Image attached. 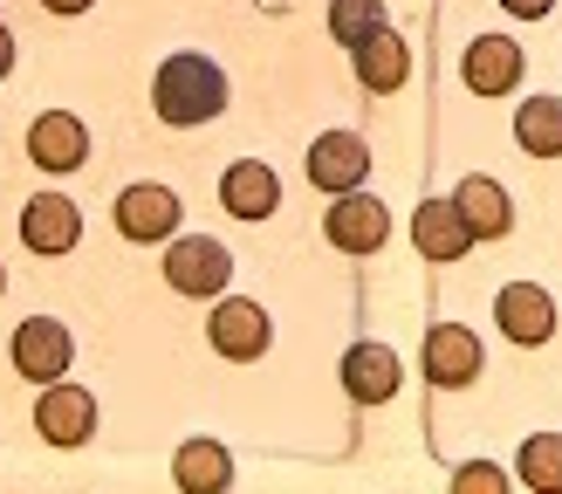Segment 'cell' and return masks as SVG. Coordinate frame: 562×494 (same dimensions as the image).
Segmentation results:
<instances>
[{
    "label": "cell",
    "instance_id": "1",
    "mask_svg": "<svg viewBox=\"0 0 562 494\" xmlns=\"http://www.w3.org/2000/svg\"><path fill=\"white\" fill-rule=\"evenodd\" d=\"M151 103H158V117L165 124H206V117H220L227 110V76H220V63L213 55H165V69H158V82H151Z\"/></svg>",
    "mask_w": 562,
    "mask_h": 494
},
{
    "label": "cell",
    "instance_id": "2",
    "mask_svg": "<svg viewBox=\"0 0 562 494\" xmlns=\"http://www.w3.org/2000/svg\"><path fill=\"white\" fill-rule=\"evenodd\" d=\"M165 282H172L179 295H213L220 302V289L234 282V255L213 234H186V240L165 247Z\"/></svg>",
    "mask_w": 562,
    "mask_h": 494
},
{
    "label": "cell",
    "instance_id": "3",
    "mask_svg": "<svg viewBox=\"0 0 562 494\" xmlns=\"http://www.w3.org/2000/svg\"><path fill=\"white\" fill-rule=\"evenodd\" d=\"M35 433L55 439V447H82V439L97 433V398L82 392V384H42V398H35Z\"/></svg>",
    "mask_w": 562,
    "mask_h": 494
},
{
    "label": "cell",
    "instance_id": "4",
    "mask_svg": "<svg viewBox=\"0 0 562 494\" xmlns=\"http://www.w3.org/2000/svg\"><path fill=\"white\" fill-rule=\"evenodd\" d=\"M69 357H76V344H69V329L55 323V316H27V323L14 329V371H21V378L55 384V378L69 371Z\"/></svg>",
    "mask_w": 562,
    "mask_h": 494
},
{
    "label": "cell",
    "instance_id": "5",
    "mask_svg": "<svg viewBox=\"0 0 562 494\" xmlns=\"http://www.w3.org/2000/svg\"><path fill=\"white\" fill-rule=\"evenodd\" d=\"M363 172H371V145H363L357 131H323L316 145H308V179L323 192H357Z\"/></svg>",
    "mask_w": 562,
    "mask_h": 494
},
{
    "label": "cell",
    "instance_id": "6",
    "mask_svg": "<svg viewBox=\"0 0 562 494\" xmlns=\"http://www.w3.org/2000/svg\"><path fill=\"white\" fill-rule=\"evenodd\" d=\"M117 234L124 240H172L179 234V192L172 186H124L117 192Z\"/></svg>",
    "mask_w": 562,
    "mask_h": 494
},
{
    "label": "cell",
    "instance_id": "7",
    "mask_svg": "<svg viewBox=\"0 0 562 494\" xmlns=\"http://www.w3.org/2000/svg\"><path fill=\"white\" fill-rule=\"evenodd\" d=\"M27 158H35L42 172H82V158H90V131H82L69 110H42V117L27 124Z\"/></svg>",
    "mask_w": 562,
    "mask_h": 494
},
{
    "label": "cell",
    "instance_id": "8",
    "mask_svg": "<svg viewBox=\"0 0 562 494\" xmlns=\"http://www.w3.org/2000/svg\"><path fill=\"white\" fill-rule=\"evenodd\" d=\"M206 337H213L220 357H234V364H255V357L268 350L274 329H268V310H261V302H240V295H234V302H220V310H213Z\"/></svg>",
    "mask_w": 562,
    "mask_h": 494
},
{
    "label": "cell",
    "instance_id": "9",
    "mask_svg": "<svg viewBox=\"0 0 562 494\" xmlns=\"http://www.w3.org/2000/svg\"><path fill=\"white\" fill-rule=\"evenodd\" d=\"M329 247H344V255H378L384 234H391V213L384 200H363V192H344V200L329 206Z\"/></svg>",
    "mask_w": 562,
    "mask_h": 494
},
{
    "label": "cell",
    "instance_id": "10",
    "mask_svg": "<svg viewBox=\"0 0 562 494\" xmlns=\"http://www.w3.org/2000/svg\"><path fill=\"white\" fill-rule=\"evenodd\" d=\"M21 240L35 247V255H69L82 240V213L63 200V192H35V200L21 206Z\"/></svg>",
    "mask_w": 562,
    "mask_h": 494
},
{
    "label": "cell",
    "instance_id": "11",
    "mask_svg": "<svg viewBox=\"0 0 562 494\" xmlns=\"http://www.w3.org/2000/svg\"><path fill=\"white\" fill-rule=\"evenodd\" d=\"M426 378L439 384V392H460V384L481 378V337L460 323H439L426 337Z\"/></svg>",
    "mask_w": 562,
    "mask_h": 494
},
{
    "label": "cell",
    "instance_id": "12",
    "mask_svg": "<svg viewBox=\"0 0 562 494\" xmlns=\"http://www.w3.org/2000/svg\"><path fill=\"white\" fill-rule=\"evenodd\" d=\"M494 316L501 329H508V344H549V329H555V295L542 282H508L494 302Z\"/></svg>",
    "mask_w": 562,
    "mask_h": 494
},
{
    "label": "cell",
    "instance_id": "13",
    "mask_svg": "<svg viewBox=\"0 0 562 494\" xmlns=\"http://www.w3.org/2000/svg\"><path fill=\"white\" fill-rule=\"evenodd\" d=\"M220 206H227L234 220H274V206H281L274 165H261V158L227 165V179H220Z\"/></svg>",
    "mask_w": 562,
    "mask_h": 494
},
{
    "label": "cell",
    "instance_id": "14",
    "mask_svg": "<svg viewBox=\"0 0 562 494\" xmlns=\"http://www.w3.org/2000/svg\"><path fill=\"white\" fill-rule=\"evenodd\" d=\"M412 240H418V255H426V261H460L467 247H473V227L460 220L453 200H426V206L412 213Z\"/></svg>",
    "mask_w": 562,
    "mask_h": 494
},
{
    "label": "cell",
    "instance_id": "15",
    "mask_svg": "<svg viewBox=\"0 0 562 494\" xmlns=\"http://www.w3.org/2000/svg\"><path fill=\"white\" fill-rule=\"evenodd\" d=\"M398 357H391L384 344H357L350 357H344V392L357 398V405H391L398 398Z\"/></svg>",
    "mask_w": 562,
    "mask_h": 494
},
{
    "label": "cell",
    "instance_id": "16",
    "mask_svg": "<svg viewBox=\"0 0 562 494\" xmlns=\"http://www.w3.org/2000/svg\"><path fill=\"white\" fill-rule=\"evenodd\" d=\"M521 82V48L501 42V35H481L467 48V90L473 97H508Z\"/></svg>",
    "mask_w": 562,
    "mask_h": 494
},
{
    "label": "cell",
    "instance_id": "17",
    "mask_svg": "<svg viewBox=\"0 0 562 494\" xmlns=\"http://www.w3.org/2000/svg\"><path fill=\"white\" fill-rule=\"evenodd\" d=\"M172 481L186 494H220V487L234 481V460H227L220 439H186V447L172 453Z\"/></svg>",
    "mask_w": 562,
    "mask_h": 494
},
{
    "label": "cell",
    "instance_id": "18",
    "mask_svg": "<svg viewBox=\"0 0 562 494\" xmlns=\"http://www.w3.org/2000/svg\"><path fill=\"white\" fill-rule=\"evenodd\" d=\"M357 76H363V90H371V97L405 90V76H412V63H405V42L391 35V27H378L371 42H357Z\"/></svg>",
    "mask_w": 562,
    "mask_h": 494
},
{
    "label": "cell",
    "instance_id": "19",
    "mask_svg": "<svg viewBox=\"0 0 562 494\" xmlns=\"http://www.w3.org/2000/svg\"><path fill=\"white\" fill-rule=\"evenodd\" d=\"M453 206H460V220L473 227V240H501V234L515 227V206H508V192H501L494 179H467L453 192Z\"/></svg>",
    "mask_w": 562,
    "mask_h": 494
},
{
    "label": "cell",
    "instance_id": "20",
    "mask_svg": "<svg viewBox=\"0 0 562 494\" xmlns=\"http://www.w3.org/2000/svg\"><path fill=\"white\" fill-rule=\"evenodd\" d=\"M515 137L528 158H562V97H528L515 110Z\"/></svg>",
    "mask_w": 562,
    "mask_h": 494
},
{
    "label": "cell",
    "instance_id": "21",
    "mask_svg": "<svg viewBox=\"0 0 562 494\" xmlns=\"http://www.w3.org/2000/svg\"><path fill=\"white\" fill-rule=\"evenodd\" d=\"M521 481L536 487V494H562V439L555 433L521 439Z\"/></svg>",
    "mask_w": 562,
    "mask_h": 494
},
{
    "label": "cell",
    "instance_id": "22",
    "mask_svg": "<svg viewBox=\"0 0 562 494\" xmlns=\"http://www.w3.org/2000/svg\"><path fill=\"white\" fill-rule=\"evenodd\" d=\"M384 27V0H329V35L357 48V42H371Z\"/></svg>",
    "mask_w": 562,
    "mask_h": 494
},
{
    "label": "cell",
    "instance_id": "23",
    "mask_svg": "<svg viewBox=\"0 0 562 494\" xmlns=\"http://www.w3.org/2000/svg\"><path fill=\"white\" fill-rule=\"evenodd\" d=\"M501 481H508V474H501L494 460H473V467H460V474H453V487H494V494H501Z\"/></svg>",
    "mask_w": 562,
    "mask_h": 494
},
{
    "label": "cell",
    "instance_id": "24",
    "mask_svg": "<svg viewBox=\"0 0 562 494\" xmlns=\"http://www.w3.org/2000/svg\"><path fill=\"white\" fill-rule=\"evenodd\" d=\"M501 8H508V14H521V21H542V14L555 8V0H501Z\"/></svg>",
    "mask_w": 562,
    "mask_h": 494
},
{
    "label": "cell",
    "instance_id": "25",
    "mask_svg": "<svg viewBox=\"0 0 562 494\" xmlns=\"http://www.w3.org/2000/svg\"><path fill=\"white\" fill-rule=\"evenodd\" d=\"M8 69H14V35L0 27V76H8Z\"/></svg>",
    "mask_w": 562,
    "mask_h": 494
},
{
    "label": "cell",
    "instance_id": "26",
    "mask_svg": "<svg viewBox=\"0 0 562 494\" xmlns=\"http://www.w3.org/2000/svg\"><path fill=\"white\" fill-rule=\"evenodd\" d=\"M42 8H48V14H82L90 0H42Z\"/></svg>",
    "mask_w": 562,
    "mask_h": 494
},
{
    "label": "cell",
    "instance_id": "27",
    "mask_svg": "<svg viewBox=\"0 0 562 494\" xmlns=\"http://www.w3.org/2000/svg\"><path fill=\"white\" fill-rule=\"evenodd\" d=\"M0 295H8V268H0Z\"/></svg>",
    "mask_w": 562,
    "mask_h": 494
}]
</instances>
